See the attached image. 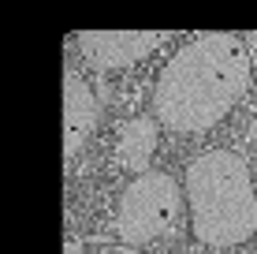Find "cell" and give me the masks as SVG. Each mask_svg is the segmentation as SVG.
<instances>
[{
  "label": "cell",
  "mask_w": 257,
  "mask_h": 254,
  "mask_svg": "<svg viewBox=\"0 0 257 254\" xmlns=\"http://www.w3.org/2000/svg\"><path fill=\"white\" fill-rule=\"evenodd\" d=\"M183 221V191L168 172H146L131 180L116 206V235L127 247H142L172 235Z\"/></svg>",
  "instance_id": "cell-3"
},
{
  "label": "cell",
  "mask_w": 257,
  "mask_h": 254,
  "mask_svg": "<svg viewBox=\"0 0 257 254\" xmlns=\"http://www.w3.org/2000/svg\"><path fill=\"white\" fill-rule=\"evenodd\" d=\"M101 124V101L78 71H64V157H78Z\"/></svg>",
  "instance_id": "cell-5"
},
{
  "label": "cell",
  "mask_w": 257,
  "mask_h": 254,
  "mask_svg": "<svg viewBox=\"0 0 257 254\" xmlns=\"http://www.w3.org/2000/svg\"><path fill=\"white\" fill-rule=\"evenodd\" d=\"M116 254H146V250H138V247H119Z\"/></svg>",
  "instance_id": "cell-9"
},
{
  "label": "cell",
  "mask_w": 257,
  "mask_h": 254,
  "mask_svg": "<svg viewBox=\"0 0 257 254\" xmlns=\"http://www.w3.org/2000/svg\"><path fill=\"white\" fill-rule=\"evenodd\" d=\"M190 224L205 247H238L257 232V195L250 164L235 150L212 146L187 164Z\"/></svg>",
  "instance_id": "cell-2"
},
{
  "label": "cell",
  "mask_w": 257,
  "mask_h": 254,
  "mask_svg": "<svg viewBox=\"0 0 257 254\" xmlns=\"http://www.w3.org/2000/svg\"><path fill=\"white\" fill-rule=\"evenodd\" d=\"M64 254H82V239H67V247H64Z\"/></svg>",
  "instance_id": "cell-7"
},
{
  "label": "cell",
  "mask_w": 257,
  "mask_h": 254,
  "mask_svg": "<svg viewBox=\"0 0 257 254\" xmlns=\"http://www.w3.org/2000/svg\"><path fill=\"white\" fill-rule=\"evenodd\" d=\"M116 150H119L123 168H131L135 176H146L149 161H153V150H157V120H149V116L127 120V124L119 127Z\"/></svg>",
  "instance_id": "cell-6"
},
{
  "label": "cell",
  "mask_w": 257,
  "mask_h": 254,
  "mask_svg": "<svg viewBox=\"0 0 257 254\" xmlns=\"http://www.w3.org/2000/svg\"><path fill=\"white\" fill-rule=\"evenodd\" d=\"M161 30H82L78 34V52L101 71H116L146 60L153 49H161Z\"/></svg>",
  "instance_id": "cell-4"
},
{
  "label": "cell",
  "mask_w": 257,
  "mask_h": 254,
  "mask_svg": "<svg viewBox=\"0 0 257 254\" xmlns=\"http://www.w3.org/2000/svg\"><path fill=\"white\" fill-rule=\"evenodd\" d=\"M246 138H250V142H257V116L250 120V127H246Z\"/></svg>",
  "instance_id": "cell-8"
},
{
  "label": "cell",
  "mask_w": 257,
  "mask_h": 254,
  "mask_svg": "<svg viewBox=\"0 0 257 254\" xmlns=\"http://www.w3.org/2000/svg\"><path fill=\"white\" fill-rule=\"evenodd\" d=\"M250 49L235 34H201L164 64L153 90V116L168 131L201 135L250 90Z\"/></svg>",
  "instance_id": "cell-1"
}]
</instances>
